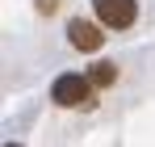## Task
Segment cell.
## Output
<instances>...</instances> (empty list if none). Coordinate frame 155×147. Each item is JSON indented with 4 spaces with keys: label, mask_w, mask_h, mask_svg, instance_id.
Masks as SVG:
<instances>
[{
    "label": "cell",
    "mask_w": 155,
    "mask_h": 147,
    "mask_svg": "<svg viewBox=\"0 0 155 147\" xmlns=\"http://www.w3.org/2000/svg\"><path fill=\"white\" fill-rule=\"evenodd\" d=\"M97 17H101L105 29H130L134 17H138V4L134 0H92Z\"/></svg>",
    "instance_id": "7a4b0ae2"
},
{
    "label": "cell",
    "mask_w": 155,
    "mask_h": 147,
    "mask_svg": "<svg viewBox=\"0 0 155 147\" xmlns=\"http://www.w3.org/2000/svg\"><path fill=\"white\" fill-rule=\"evenodd\" d=\"M67 42H71L76 50H101L105 34H101L92 21H84V17H71V21H67Z\"/></svg>",
    "instance_id": "3957f363"
},
{
    "label": "cell",
    "mask_w": 155,
    "mask_h": 147,
    "mask_svg": "<svg viewBox=\"0 0 155 147\" xmlns=\"http://www.w3.org/2000/svg\"><path fill=\"white\" fill-rule=\"evenodd\" d=\"M59 9V0H38V13H54Z\"/></svg>",
    "instance_id": "5b68a950"
},
{
    "label": "cell",
    "mask_w": 155,
    "mask_h": 147,
    "mask_svg": "<svg viewBox=\"0 0 155 147\" xmlns=\"http://www.w3.org/2000/svg\"><path fill=\"white\" fill-rule=\"evenodd\" d=\"M51 101L63 105V109H92L97 105V88H92V80L67 72V76H59L51 84Z\"/></svg>",
    "instance_id": "6da1fadb"
},
{
    "label": "cell",
    "mask_w": 155,
    "mask_h": 147,
    "mask_svg": "<svg viewBox=\"0 0 155 147\" xmlns=\"http://www.w3.org/2000/svg\"><path fill=\"white\" fill-rule=\"evenodd\" d=\"M8 147H17V143H8Z\"/></svg>",
    "instance_id": "8992f818"
},
{
    "label": "cell",
    "mask_w": 155,
    "mask_h": 147,
    "mask_svg": "<svg viewBox=\"0 0 155 147\" xmlns=\"http://www.w3.org/2000/svg\"><path fill=\"white\" fill-rule=\"evenodd\" d=\"M88 80H92V88H109V84L117 80V63H97V67L88 72Z\"/></svg>",
    "instance_id": "277c9868"
}]
</instances>
